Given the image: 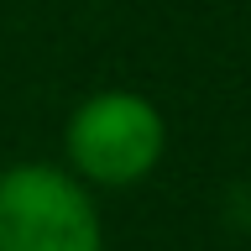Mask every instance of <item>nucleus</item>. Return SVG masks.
<instances>
[{
    "label": "nucleus",
    "mask_w": 251,
    "mask_h": 251,
    "mask_svg": "<svg viewBox=\"0 0 251 251\" xmlns=\"http://www.w3.org/2000/svg\"><path fill=\"white\" fill-rule=\"evenodd\" d=\"M162 147H168V126H162L157 105H147L131 89L94 94L68 121V157H74V168L89 183H105V188L141 183L162 162Z\"/></svg>",
    "instance_id": "1"
},
{
    "label": "nucleus",
    "mask_w": 251,
    "mask_h": 251,
    "mask_svg": "<svg viewBox=\"0 0 251 251\" xmlns=\"http://www.w3.org/2000/svg\"><path fill=\"white\" fill-rule=\"evenodd\" d=\"M0 251H100V215L68 173L21 162L0 173Z\"/></svg>",
    "instance_id": "2"
}]
</instances>
